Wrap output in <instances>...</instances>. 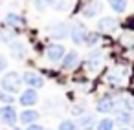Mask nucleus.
I'll return each mask as SVG.
<instances>
[{"label":"nucleus","mask_w":134,"mask_h":130,"mask_svg":"<svg viewBox=\"0 0 134 130\" xmlns=\"http://www.w3.org/2000/svg\"><path fill=\"white\" fill-rule=\"evenodd\" d=\"M119 130H130V128H127V126H121V128H119Z\"/></svg>","instance_id":"27"},{"label":"nucleus","mask_w":134,"mask_h":130,"mask_svg":"<svg viewBox=\"0 0 134 130\" xmlns=\"http://www.w3.org/2000/svg\"><path fill=\"white\" fill-rule=\"evenodd\" d=\"M48 35L55 40H63V39L70 37V26L66 22H55V24L48 26Z\"/></svg>","instance_id":"3"},{"label":"nucleus","mask_w":134,"mask_h":130,"mask_svg":"<svg viewBox=\"0 0 134 130\" xmlns=\"http://www.w3.org/2000/svg\"><path fill=\"white\" fill-rule=\"evenodd\" d=\"M11 53L15 55V59H24V55H26V48H24V44L22 42H11Z\"/></svg>","instance_id":"15"},{"label":"nucleus","mask_w":134,"mask_h":130,"mask_svg":"<svg viewBox=\"0 0 134 130\" xmlns=\"http://www.w3.org/2000/svg\"><path fill=\"white\" fill-rule=\"evenodd\" d=\"M13 130H20V128H17V126H13Z\"/></svg>","instance_id":"28"},{"label":"nucleus","mask_w":134,"mask_h":130,"mask_svg":"<svg viewBox=\"0 0 134 130\" xmlns=\"http://www.w3.org/2000/svg\"><path fill=\"white\" fill-rule=\"evenodd\" d=\"M123 104H125V108H127L129 112H132V110H134V95H130V93L123 95Z\"/></svg>","instance_id":"21"},{"label":"nucleus","mask_w":134,"mask_h":130,"mask_svg":"<svg viewBox=\"0 0 134 130\" xmlns=\"http://www.w3.org/2000/svg\"><path fill=\"white\" fill-rule=\"evenodd\" d=\"M33 2H35V8H37L39 11H44L46 6H48V4H46V0H33Z\"/></svg>","instance_id":"23"},{"label":"nucleus","mask_w":134,"mask_h":130,"mask_svg":"<svg viewBox=\"0 0 134 130\" xmlns=\"http://www.w3.org/2000/svg\"><path fill=\"white\" fill-rule=\"evenodd\" d=\"M116 121H118V123H121V125H129V123L132 121V115H130V112H129V110H119V112H118V115H116Z\"/></svg>","instance_id":"18"},{"label":"nucleus","mask_w":134,"mask_h":130,"mask_svg":"<svg viewBox=\"0 0 134 130\" xmlns=\"http://www.w3.org/2000/svg\"><path fill=\"white\" fill-rule=\"evenodd\" d=\"M114 125H116L114 119H110V117H103V119L97 123L96 130H114Z\"/></svg>","instance_id":"16"},{"label":"nucleus","mask_w":134,"mask_h":130,"mask_svg":"<svg viewBox=\"0 0 134 130\" xmlns=\"http://www.w3.org/2000/svg\"><path fill=\"white\" fill-rule=\"evenodd\" d=\"M64 53H66V50H64V46L59 44V42L48 44V48H46V59H48L50 62H59V61H63Z\"/></svg>","instance_id":"5"},{"label":"nucleus","mask_w":134,"mask_h":130,"mask_svg":"<svg viewBox=\"0 0 134 130\" xmlns=\"http://www.w3.org/2000/svg\"><path fill=\"white\" fill-rule=\"evenodd\" d=\"M6 68H8V61H6V57H4V55H0V73H4V72H6Z\"/></svg>","instance_id":"24"},{"label":"nucleus","mask_w":134,"mask_h":130,"mask_svg":"<svg viewBox=\"0 0 134 130\" xmlns=\"http://www.w3.org/2000/svg\"><path fill=\"white\" fill-rule=\"evenodd\" d=\"M22 82L28 84V86L33 88V90H39V88L44 86V79H42V75L37 73V72H31V70L24 72V75H22Z\"/></svg>","instance_id":"6"},{"label":"nucleus","mask_w":134,"mask_h":130,"mask_svg":"<svg viewBox=\"0 0 134 130\" xmlns=\"http://www.w3.org/2000/svg\"><path fill=\"white\" fill-rule=\"evenodd\" d=\"M0 121H2L4 125L8 126H15L17 121H19V114L15 110L13 104H4V106H0Z\"/></svg>","instance_id":"2"},{"label":"nucleus","mask_w":134,"mask_h":130,"mask_svg":"<svg viewBox=\"0 0 134 130\" xmlns=\"http://www.w3.org/2000/svg\"><path fill=\"white\" fill-rule=\"evenodd\" d=\"M13 101H15V97H13L11 93L0 90V103H4V104H13Z\"/></svg>","instance_id":"20"},{"label":"nucleus","mask_w":134,"mask_h":130,"mask_svg":"<svg viewBox=\"0 0 134 130\" xmlns=\"http://www.w3.org/2000/svg\"><path fill=\"white\" fill-rule=\"evenodd\" d=\"M61 64H63V70H66V72L75 70L79 66V55H77V51H66L64 57H63V61H61Z\"/></svg>","instance_id":"9"},{"label":"nucleus","mask_w":134,"mask_h":130,"mask_svg":"<svg viewBox=\"0 0 134 130\" xmlns=\"http://www.w3.org/2000/svg\"><path fill=\"white\" fill-rule=\"evenodd\" d=\"M97 42H99V31H88V35L85 39V44L88 48H94V46H97Z\"/></svg>","instance_id":"17"},{"label":"nucleus","mask_w":134,"mask_h":130,"mask_svg":"<svg viewBox=\"0 0 134 130\" xmlns=\"http://www.w3.org/2000/svg\"><path fill=\"white\" fill-rule=\"evenodd\" d=\"M130 51H132V55H134V44H132V46H130Z\"/></svg>","instance_id":"26"},{"label":"nucleus","mask_w":134,"mask_h":130,"mask_svg":"<svg viewBox=\"0 0 134 130\" xmlns=\"http://www.w3.org/2000/svg\"><path fill=\"white\" fill-rule=\"evenodd\" d=\"M4 20H6V24L9 28H22L24 26V19L20 15H17V13H8Z\"/></svg>","instance_id":"13"},{"label":"nucleus","mask_w":134,"mask_h":130,"mask_svg":"<svg viewBox=\"0 0 134 130\" xmlns=\"http://www.w3.org/2000/svg\"><path fill=\"white\" fill-rule=\"evenodd\" d=\"M19 103H20L24 108H31V106H35V104L39 103V93H37V90H33V88L24 90V92L20 93V97H19Z\"/></svg>","instance_id":"7"},{"label":"nucleus","mask_w":134,"mask_h":130,"mask_svg":"<svg viewBox=\"0 0 134 130\" xmlns=\"http://www.w3.org/2000/svg\"><path fill=\"white\" fill-rule=\"evenodd\" d=\"M59 130H79V126H77L75 121H72V119H64V121L59 123Z\"/></svg>","instance_id":"19"},{"label":"nucleus","mask_w":134,"mask_h":130,"mask_svg":"<svg viewBox=\"0 0 134 130\" xmlns=\"http://www.w3.org/2000/svg\"><path fill=\"white\" fill-rule=\"evenodd\" d=\"M26 130H44L41 125H37V123H33V125H28V128Z\"/></svg>","instance_id":"25"},{"label":"nucleus","mask_w":134,"mask_h":130,"mask_svg":"<svg viewBox=\"0 0 134 130\" xmlns=\"http://www.w3.org/2000/svg\"><path fill=\"white\" fill-rule=\"evenodd\" d=\"M86 35H88V29L83 22H74L70 26V39L74 44H85Z\"/></svg>","instance_id":"4"},{"label":"nucleus","mask_w":134,"mask_h":130,"mask_svg":"<svg viewBox=\"0 0 134 130\" xmlns=\"http://www.w3.org/2000/svg\"><path fill=\"white\" fill-rule=\"evenodd\" d=\"M20 88H22V75L17 72H8L0 79V90H4L11 95L20 92Z\"/></svg>","instance_id":"1"},{"label":"nucleus","mask_w":134,"mask_h":130,"mask_svg":"<svg viewBox=\"0 0 134 130\" xmlns=\"http://www.w3.org/2000/svg\"><path fill=\"white\" fill-rule=\"evenodd\" d=\"M118 29V20L114 17H103L97 22V31L99 33H114Z\"/></svg>","instance_id":"8"},{"label":"nucleus","mask_w":134,"mask_h":130,"mask_svg":"<svg viewBox=\"0 0 134 130\" xmlns=\"http://www.w3.org/2000/svg\"><path fill=\"white\" fill-rule=\"evenodd\" d=\"M114 108H116V101H114L110 95H105V97H101V99L96 103V110H97L99 114H110Z\"/></svg>","instance_id":"10"},{"label":"nucleus","mask_w":134,"mask_h":130,"mask_svg":"<svg viewBox=\"0 0 134 130\" xmlns=\"http://www.w3.org/2000/svg\"><path fill=\"white\" fill-rule=\"evenodd\" d=\"M39 117H41V114L37 110H33V108H26V110H22L19 114V121L22 125H33V123L39 121Z\"/></svg>","instance_id":"11"},{"label":"nucleus","mask_w":134,"mask_h":130,"mask_svg":"<svg viewBox=\"0 0 134 130\" xmlns=\"http://www.w3.org/2000/svg\"><path fill=\"white\" fill-rule=\"evenodd\" d=\"M99 11H101V4L97 2V0H92V2H88V4L83 8V17H86V19H94Z\"/></svg>","instance_id":"12"},{"label":"nucleus","mask_w":134,"mask_h":130,"mask_svg":"<svg viewBox=\"0 0 134 130\" xmlns=\"http://www.w3.org/2000/svg\"><path fill=\"white\" fill-rule=\"evenodd\" d=\"M90 125H94V117H92V115H85V117H81V119H79V126L88 128Z\"/></svg>","instance_id":"22"},{"label":"nucleus","mask_w":134,"mask_h":130,"mask_svg":"<svg viewBox=\"0 0 134 130\" xmlns=\"http://www.w3.org/2000/svg\"><path fill=\"white\" fill-rule=\"evenodd\" d=\"M107 2L114 13H125L129 6V0H107Z\"/></svg>","instance_id":"14"}]
</instances>
